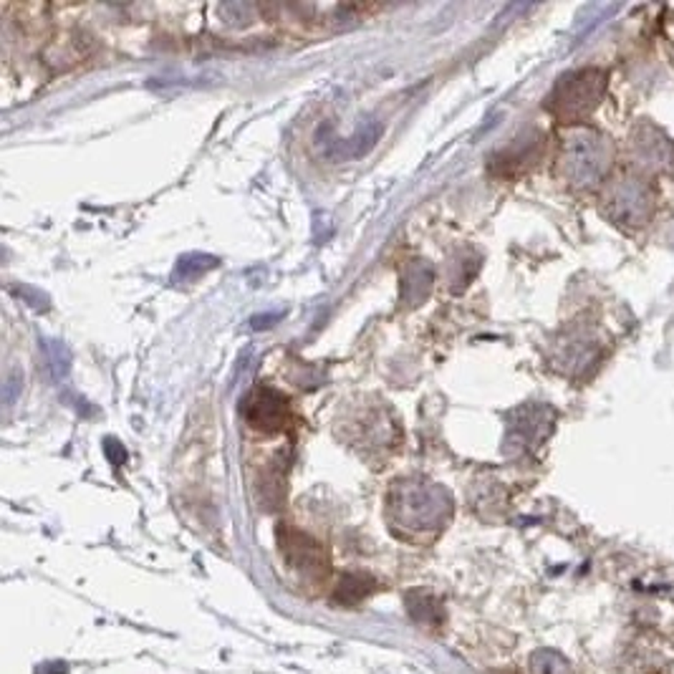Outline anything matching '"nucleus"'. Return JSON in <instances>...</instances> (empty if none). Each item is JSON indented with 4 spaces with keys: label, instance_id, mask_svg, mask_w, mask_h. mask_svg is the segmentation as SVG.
Instances as JSON below:
<instances>
[{
    "label": "nucleus",
    "instance_id": "f257e3e1",
    "mask_svg": "<svg viewBox=\"0 0 674 674\" xmlns=\"http://www.w3.org/2000/svg\"><path fill=\"white\" fill-rule=\"evenodd\" d=\"M389 508L399 526L410 530H437L452 513V500L440 485L427 480L396 482L389 495Z\"/></svg>",
    "mask_w": 674,
    "mask_h": 674
},
{
    "label": "nucleus",
    "instance_id": "f03ea898",
    "mask_svg": "<svg viewBox=\"0 0 674 674\" xmlns=\"http://www.w3.org/2000/svg\"><path fill=\"white\" fill-rule=\"evenodd\" d=\"M601 94V83L596 82V71H581L560 79L553 97H551V109L560 119H576V116L592 112L593 104Z\"/></svg>",
    "mask_w": 674,
    "mask_h": 674
},
{
    "label": "nucleus",
    "instance_id": "7ed1b4c3",
    "mask_svg": "<svg viewBox=\"0 0 674 674\" xmlns=\"http://www.w3.org/2000/svg\"><path fill=\"white\" fill-rule=\"evenodd\" d=\"M243 414L250 427L278 432L286 427V419H288V399L270 387H258L247 395Z\"/></svg>",
    "mask_w": 674,
    "mask_h": 674
},
{
    "label": "nucleus",
    "instance_id": "20e7f679",
    "mask_svg": "<svg viewBox=\"0 0 674 674\" xmlns=\"http://www.w3.org/2000/svg\"><path fill=\"white\" fill-rule=\"evenodd\" d=\"M278 543L283 556L288 559L291 566H296L298 571L306 574H326V553L318 543L309 538L306 533H301L296 528L280 526L278 528Z\"/></svg>",
    "mask_w": 674,
    "mask_h": 674
},
{
    "label": "nucleus",
    "instance_id": "39448f33",
    "mask_svg": "<svg viewBox=\"0 0 674 674\" xmlns=\"http://www.w3.org/2000/svg\"><path fill=\"white\" fill-rule=\"evenodd\" d=\"M381 121H369V124H364L362 129H357L354 137H349V139H331L324 145V152H326V157L331 160H359L364 157L369 149L374 147L379 142V137H381Z\"/></svg>",
    "mask_w": 674,
    "mask_h": 674
},
{
    "label": "nucleus",
    "instance_id": "423d86ee",
    "mask_svg": "<svg viewBox=\"0 0 674 674\" xmlns=\"http://www.w3.org/2000/svg\"><path fill=\"white\" fill-rule=\"evenodd\" d=\"M404 604L410 608V616L414 622L427 626H440L444 619V608L440 599H435L427 592H410L404 596Z\"/></svg>",
    "mask_w": 674,
    "mask_h": 674
},
{
    "label": "nucleus",
    "instance_id": "0eeeda50",
    "mask_svg": "<svg viewBox=\"0 0 674 674\" xmlns=\"http://www.w3.org/2000/svg\"><path fill=\"white\" fill-rule=\"evenodd\" d=\"M374 589H377V581H374L372 576L344 574L341 576V581H339V586H336L333 599H336L339 604L354 607V604H359L362 599H366Z\"/></svg>",
    "mask_w": 674,
    "mask_h": 674
},
{
    "label": "nucleus",
    "instance_id": "6e6552de",
    "mask_svg": "<svg viewBox=\"0 0 674 674\" xmlns=\"http://www.w3.org/2000/svg\"><path fill=\"white\" fill-rule=\"evenodd\" d=\"M429 288H432V270L427 265H411L404 276V286H402V294L407 298V303H419L422 298L427 296Z\"/></svg>",
    "mask_w": 674,
    "mask_h": 674
},
{
    "label": "nucleus",
    "instance_id": "1a4fd4ad",
    "mask_svg": "<svg viewBox=\"0 0 674 674\" xmlns=\"http://www.w3.org/2000/svg\"><path fill=\"white\" fill-rule=\"evenodd\" d=\"M217 268V258L215 255H205V253H187V255H182L180 261H177V268H175V280H182V283H187V280H195L202 273H208V270H213Z\"/></svg>",
    "mask_w": 674,
    "mask_h": 674
},
{
    "label": "nucleus",
    "instance_id": "9d476101",
    "mask_svg": "<svg viewBox=\"0 0 674 674\" xmlns=\"http://www.w3.org/2000/svg\"><path fill=\"white\" fill-rule=\"evenodd\" d=\"M530 670L533 674H568V664L566 659L556 654V652H538L536 657L530 659Z\"/></svg>",
    "mask_w": 674,
    "mask_h": 674
},
{
    "label": "nucleus",
    "instance_id": "9b49d317",
    "mask_svg": "<svg viewBox=\"0 0 674 674\" xmlns=\"http://www.w3.org/2000/svg\"><path fill=\"white\" fill-rule=\"evenodd\" d=\"M49 359H51V366H53V374H56V379L61 381V379L68 374L67 346L59 344V341H49Z\"/></svg>",
    "mask_w": 674,
    "mask_h": 674
},
{
    "label": "nucleus",
    "instance_id": "f8f14e48",
    "mask_svg": "<svg viewBox=\"0 0 674 674\" xmlns=\"http://www.w3.org/2000/svg\"><path fill=\"white\" fill-rule=\"evenodd\" d=\"M13 294H16L18 298H23V301H26L28 306H34V309H41V311L49 309V298L43 296L41 291L31 288V286H18V288H13Z\"/></svg>",
    "mask_w": 674,
    "mask_h": 674
},
{
    "label": "nucleus",
    "instance_id": "ddd939ff",
    "mask_svg": "<svg viewBox=\"0 0 674 674\" xmlns=\"http://www.w3.org/2000/svg\"><path fill=\"white\" fill-rule=\"evenodd\" d=\"M20 387H23V377H20V372H18V369H13V372L8 374V379H5V384H3V399H5V404H8V407H11V404L18 399V395H20Z\"/></svg>",
    "mask_w": 674,
    "mask_h": 674
},
{
    "label": "nucleus",
    "instance_id": "4468645a",
    "mask_svg": "<svg viewBox=\"0 0 674 674\" xmlns=\"http://www.w3.org/2000/svg\"><path fill=\"white\" fill-rule=\"evenodd\" d=\"M104 452H106V458H109V460H112V465H116V467L127 460V450L116 443V440H106V443H104Z\"/></svg>",
    "mask_w": 674,
    "mask_h": 674
},
{
    "label": "nucleus",
    "instance_id": "2eb2a0df",
    "mask_svg": "<svg viewBox=\"0 0 674 674\" xmlns=\"http://www.w3.org/2000/svg\"><path fill=\"white\" fill-rule=\"evenodd\" d=\"M280 313H270V316H255L250 324H253V329H263V326H270V321H278Z\"/></svg>",
    "mask_w": 674,
    "mask_h": 674
}]
</instances>
